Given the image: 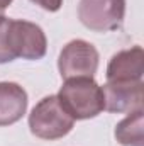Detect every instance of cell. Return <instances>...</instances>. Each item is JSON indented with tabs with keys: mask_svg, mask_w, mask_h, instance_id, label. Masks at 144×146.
Segmentation results:
<instances>
[{
	"mask_svg": "<svg viewBox=\"0 0 144 146\" xmlns=\"http://www.w3.org/2000/svg\"><path fill=\"white\" fill-rule=\"evenodd\" d=\"M58 100L75 121L93 119L104 110V92L93 78L65 80Z\"/></svg>",
	"mask_w": 144,
	"mask_h": 146,
	"instance_id": "6da1fadb",
	"label": "cell"
},
{
	"mask_svg": "<svg viewBox=\"0 0 144 146\" xmlns=\"http://www.w3.org/2000/svg\"><path fill=\"white\" fill-rule=\"evenodd\" d=\"M73 126L75 119L63 109L58 95H48L41 99L29 114V129L39 139H61L71 131Z\"/></svg>",
	"mask_w": 144,
	"mask_h": 146,
	"instance_id": "7a4b0ae2",
	"label": "cell"
},
{
	"mask_svg": "<svg viewBox=\"0 0 144 146\" xmlns=\"http://www.w3.org/2000/svg\"><path fill=\"white\" fill-rule=\"evenodd\" d=\"M98 51L85 39H73L63 46L58 58V70L63 80L93 78L98 70Z\"/></svg>",
	"mask_w": 144,
	"mask_h": 146,
	"instance_id": "3957f363",
	"label": "cell"
},
{
	"mask_svg": "<svg viewBox=\"0 0 144 146\" xmlns=\"http://www.w3.org/2000/svg\"><path fill=\"white\" fill-rule=\"evenodd\" d=\"M126 0H80L78 19L95 33H107L122 26Z\"/></svg>",
	"mask_w": 144,
	"mask_h": 146,
	"instance_id": "277c9868",
	"label": "cell"
},
{
	"mask_svg": "<svg viewBox=\"0 0 144 146\" xmlns=\"http://www.w3.org/2000/svg\"><path fill=\"white\" fill-rule=\"evenodd\" d=\"M9 48L14 58L36 61L44 58L48 51V39L44 31L29 21L9 22Z\"/></svg>",
	"mask_w": 144,
	"mask_h": 146,
	"instance_id": "5b68a950",
	"label": "cell"
},
{
	"mask_svg": "<svg viewBox=\"0 0 144 146\" xmlns=\"http://www.w3.org/2000/svg\"><path fill=\"white\" fill-rule=\"evenodd\" d=\"M102 92L104 110L114 114H131L144 106L143 82H107Z\"/></svg>",
	"mask_w": 144,
	"mask_h": 146,
	"instance_id": "8992f818",
	"label": "cell"
},
{
	"mask_svg": "<svg viewBox=\"0 0 144 146\" xmlns=\"http://www.w3.org/2000/svg\"><path fill=\"white\" fill-rule=\"evenodd\" d=\"M144 51L141 46L115 53L107 65V82H143Z\"/></svg>",
	"mask_w": 144,
	"mask_h": 146,
	"instance_id": "52a82bcc",
	"label": "cell"
},
{
	"mask_svg": "<svg viewBox=\"0 0 144 146\" xmlns=\"http://www.w3.org/2000/svg\"><path fill=\"white\" fill-rule=\"evenodd\" d=\"M27 92L15 82H0V127L19 122L27 110Z\"/></svg>",
	"mask_w": 144,
	"mask_h": 146,
	"instance_id": "ba28073f",
	"label": "cell"
},
{
	"mask_svg": "<svg viewBox=\"0 0 144 146\" xmlns=\"http://www.w3.org/2000/svg\"><path fill=\"white\" fill-rule=\"evenodd\" d=\"M115 139L122 146H143L144 145V110H134L127 114L115 126Z\"/></svg>",
	"mask_w": 144,
	"mask_h": 146,
	"instance_id": "9c48e42d",
	"label": "cell"
},
{
	"mask_svg": "<svg viewBox=\"0 0 144 146\" xmlns=\"http://www.w3.org/2000/svg\"><path fill=\"white\" fill-rule=\"evenodd\" d=\"M9 22H10L9 17L0 15V65L15 60L9 48Z\"/></svg>",
	"mask_w": 144,
	"mask_h": 146,
	"instance_id": "30bf717a",
	"label": "cell"
},
{
	"mask_svg": "<svg viewBox=\"0 0 144 146\" xmlns=\"http://www.w3.org/2000/svg\"><path fill=\"white\" fill-rule=\"evenodd\" d=\"M31 2L39 5L41 9L48 10V12H58L63 5V0H31Z\"/></svg>",
	"mask_w": 144,
	"mask_h": 146,
	"instance_id": "8fae6325",
	"label": "cell"
},
{
	"mask_svg": "<svg viewBox=\"0 0 144 146\" xmlns=\"http://www.w3.org/2000/svg\"><path fill=\"white\" fill-rule=\"evenodd\" d=\"M14 0H0V15H3V12L7 10V7L12 3Z\"/></svg>",
	"mask_w": 144,
	"mask_h": 146,
	"instance_id": "7c38bea8",
	"label": "cell"
}]
</instances>
